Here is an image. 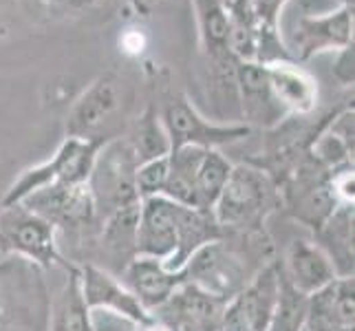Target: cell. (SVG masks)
I'll return each instance as SVG.
<instances>
[{
    "label": "cell",
    "instance_id": "cell-1",
    "mask_svg": "<svg viewBox=\"0 0 355 331\" xmlns=\"http://www.w3.org/2000/svg\"><path fill=\"white\" fill-rule=\"evenodd\" d=\"M223 237L212 212L170 201L164 194L141 199L137 256H153L164 261L170 272H179L190 256Z\"/></svg>",
    "mask_w": 355,
    "mask_h": 331
},
{
    "label": "cell",
    "instance_id": "cell-2",
    "mask_svg": "<svg viewBox=\"0 0 355 331\" xmlns=\"http://www.w3.org/2000/svg\"><path fill=\"white\" fill-rule=\"evenodd\" d=\"M318 0H285L276 18V33L289 60H309L315 53L353 44V7L313 9Z\"/></svg>",
    "mask_w": 355,
    "mask_h": 331
},
{
    "label": "cell",
    "instance_id": "cell-3",
    "mask_svg": "<svg viewBox=\"0 0 355 331\" xmlns=\"http://www.w3.org/2000/svg\"><path fill=\"white\" fill-rule=\"evenodd\" d=\"M283 207L276 181L259 166H232L225 186L212 207V217L223 232L254 235L265 232L267 217Z\"/></svg>",
    "mask_w": 355,
    "mask_h": 331
},
{
    "label": "cell",
    "instance_id": "cell-4",
    "mask_svg": "<svg viewBox=\"0 0 355 331\" xmlns=\"http://www.w3.org/2000/svg\"><path fill=\"white\" fill-rule=\"evenodd\" d=\"M49 309L40 267L22 259L0 263V331H49Z\"/></svg>",
    "mask_w": 355,
    "mask_h": 331
},
{
    "label": "cell",
    "instance_id": "cell-5",
    "mask_svg": "<svg viewBox=\"0 0 355 331\" xmlns=\"http://www.w3.org/2000/svg\"><path fill=\"white\" fill-rule=\"evenodd\" d=\"M137 166L139 157L132 151L128 139L115 137L97 151L87 179V188L91 192L100 223L121 207L141 203L137 183H135Z\"/></svg>",
    "mask_w": 355,
    "mask_h": 331
},
{
    "label": "cell",
    "instance_id": "cell-6",
    "mask_svg": "<svg viewBox=\"0 0 355 331\" xmlns=\"http://www.w3.org/2000/svg\"><path fill=\"white\" fill-rule=\"evenodd\" d=\"M0 256H16L40 269L71 265L58 248L55 228L22 203L3 205L0 210Z\"/></svg>",
    "mask_w": 355,
    "mask_h": 331
},
{
    "label": "cell",
    "instance_id": "cell-7",
    "mask_svg": "<svg viewBox=\"0 0 355 331\" xmlns=\"http://www.w3.org/2000/svg\"><path fill=\"white\" fill-rule=\"evenodd\" d=\"M111 142V139H108ZM106 142L67 137L49 162L24 170L3 199V205L20 203L27 194L51 183H87L95 155Z\"/></svg>",
    "mask_w": 355,
    "mask_h": 331
},
{
    "label": "cell",
    "instance_id": "cell-8",
    "mask_svg": "<svg viewBox=\"0 0 355 331\" xmlns=\"http://www.w3.org/2000/svg\"><path fill=\"white\" fill-rule=\"evenodd\" d=\"M20 203L51 223L55 232L76 239L100 226L87 183H51L27 194Z\"/></svg>",
    "mask_w": 355,
    "mask_h": 331
},
{
    "label": "cell",
    "instance_id": "cell-9",
    "mask_svg": "<svg viewBox=\"0 0 355 331\" xmlns=\"http://www.w3.org/2000/svg\"><path fill=\"white\" fill-rule=\"evenodd\" d=\"M162 124L170 139V151L183 146H197V148H216L232 142L245 139L252 133L248 124H216L205 119L186 97L175 93L168 95L162 108Z\"/></svg>",
    "mask_w": 355,
    "mask_h": 331
},
{
    "label": "cell",
    "instance_id": "cell-10",
    "mask_svg": "<svg viewBox=\"0 0 355 331\" xmlns=\"http://www.w3.org/2000/svg\"><path fill=\"white\" fill-rule=\"evenodd\" d=\"M126 84L115 73H104L73 104L67 119V137L76 139H115L108 130L126 102Z\"/></svg>",
    "mask_w": 355,
    "mask_h": 331
},
{
    "label": "cell",
    "instance_id": "cell-11",
    "mask_svg": "<svg viewBox=\"0 0 355 331\" xmlns=\"http://www.w3.org/2000/svg\"><path fill=\"white\" fill-rule=\"evenodd\" d=\"M227 303L192 283H181L150 316L170 331H221Z\"/></svg>",
    "mask_w": 355,
    "mask_h": 331
},
{
    "label": "cell",
    "instance_id": "cell-12",
    "mask_svg": "<svg viewBox=\"0 0 355 331\" xmlns=\"http://www.w3.org/2000/svg\"><path fill=\"white\" fill-rule=\"evenodd\" d=\"M278 289V261H272L227 303L221 331H267L276 309Z\"/></svg>",
    "mask_w": 355,
    "mask_h": 331
},
{
    "label": "cell",
    "instance_id": "cell-13",
    "mask_svg": "<svg viewBox=\"0 0 355 331\" xmlns=\"http://www.w3.org/2000/svg\"><path fill=\"white\" fill-rule=\"evenodd\" d=\"M80 280H82L84 298H87L91 312L115 314L137 327L153 323L150 312L146 309L144 305L135 298V294L111 272H106V269L97 267L93 263H82Z\"/></svg>",
    "mask_w": 355,
    "mask_h": 331
},
{
    "label": "cell",
    "instance_id": "cell-14",
    "mask_svg": "<svg viewBox=\"0 0 355 331\" xmlns=\"http://www.w3.org/2000/svg\"><path fill=\"white\" fill-rule=\"evenodd\" d=\"M139 210L141 203L113 212L100 223V235L95 239L97 261L93 265L106 269L113 276H121V272L137 256V230H139Z\"/></svg>",
    "mask_w": 355,
    "mask_h": 331
},
{
    "label": "cell",
    "instance_id": "cell-15",
    "mask_svg": "<svg viewBox=\"0 0 355 331\" xmlns=\"http://www.w3.org/2000/svg\"><path fill=\"white\" fill-rule=\"evenodd\" d=\"M236 89L241 104V119L248 126L274 128L287 117V110L280 106L269 87L265 65L261 62H239L236 65Z\"/></svg>",
    "mask_w": 355,
    "mask_h": 331
},
{
    "label": "cell",
    "instance_id": "cell-16",
    "mask_svg": "<svg viewBox=\"0 0 355 331\" xmlns=\"http://www.w3.org/2000/svg\"><path fill=\"white\" fill-rule=\"evenodd\" d=\"M280 272L291 287L311 296L338 278V272L324 250L313 241L296 239L287 245L283 261H278Z\"/></svg>",
    "mask_w": 355,
    "mask_h": 331
},
{
    "label": "cell",
    "instance_id": "cell-17",
    "mask_svg": "<svg viewBox=\"0 0 355 331\" xmlns=\"http://www.w3.org/2000/svg\"><path fill=\"white\" fill-rule=\"evenodd\" d=\"M119 280L153 314L181 283H186V276H183V269L170 272L164 261L153 259V256H135V261H130V265L121 272Z\"/></svg>",
    "mask_w": 355,
    "mask_h": 331
},
{
    "label": "cell",
    "instance_id": "cell-18",
    "mask_svg": "<svg viewBox=\"0 0 355 331\" xmlns=\"http://www.w3.org/2000/svg\"><path fill=\"white\" fill-rule=\"evenodd\" d=\"M353 276H338L327 287L318 289L307 303L304 327L315 331H342L353 327L355 318Z\"/></svg>",
    "mask_w": 355,
    "mask_h": 331
},
{
    "label": "cell",
    "instance_id": "cell-19",
    "mask_svg": "<svg viewBox=\"0 0 355 331\" xmlns=\"http://www.w3.org/2000/svg\"><path fill=\"white\" fill-rule=\"evenodd\" d=\"M269 87L287 113L304 117L318 106V84L309 71L298 67L293 60H274L265 65Z\"/></svg>",
    "mask_w": 355,
    "mask_h": 331
},
{
    "label": "cell",
    "instance_id": "cell-20",
    "mask_svg": "<svg viewBox=\"0 0 355 331\" xmlns=\"http://www.w3.org/2000/svg\"><path fill=\"white\" fill-rule=\"evenodd\" d=\"M67 280L49 309V331H95L93 312L87 305L80 280V265L71 263Z\"/></svg>",
    "mask_w": 355,
    "mask_h": 331
},
{
    "label": "cell",
    "instance_id": "cell-21",
    "mask_svg": "<svg viewBox=\"0 0 355 331\" xmlns=\"http://www.w3.org/2000/svg\"><path fill=\"white\" fill-rule=\"evenodd\" d=\"M315 237L338 276H353V205H338L315 230Z\"/></svg>",
    "mask_w": 355,
    "mask_h": 331
},
{
    "label": "cell",
    "instance_id": "cell-22",
    "mask_svg": "<svg viewBox=\"0 0 355 331\" xmlns=\"http://www.w3.org/2000/svg\"><path fill=\"white\" fill-rule=\"evenodd\" d=\"M230 170L232 164L216 148L203 151L197 166V175H194V207L197 210L212 212L218 194H221L230 177Z\"/></svg>",
    "mask_w": 355,
    "mask_h": 331
},
{
    "label": "cell",
    "instance_id": "cell-23",
    "mask_svg": "<svg viewBox=\"0 0 355 331\" xmlns=\"http://www.w3.org/2000/svg\"><path fill=\"white\" fill-rule=\"evenodd\" d=\"M126 139L130 142L132 151L137 153L139 164L148 162V159L170 155V139L166 135L162 119L157 117V110L153 106L146 108V113L137 119V124H135L132 133Z\"/></svg>",
    "mask_w": 355,
    "mask_h": 331
},
{
    "label": "cell",
    "instance_id": "cell-24",
    "mask_svg": "<svg viewBox=\"0 0 355 331\" xmlns=\"http://www.w3.org/2000/svg\"><path fill=\"white\" fill-rule=\"evenodd\" d=\"M278 274H280L278 300L267 331H302L304 321H307L309 296H304L302 291L287 283V278L280 272V265H278Z\"/></svg>",
    "mask_w": 355,
    "mask_h": 331
},
{
    "label": "cell",
    "instance_id": "cell-25",
    "mask_svg": "<svg viewBox=\"0 0 355 331\" xmlns=\"http://www.w3.org/2000/svg\"><path fill=\"white\" fill-rule=\"evenodd\" d=\"M166 181H168V155L157 157V159H148V162H141L137 166L135 183H137L139 199H148V197H159V194H164Z\"/></svg>",
    "mask_w": 355,
    "mask_h": 331
},
{
    "label": "cell",
    "instance_id": "cell-26",
    "mask_svg": "<svg viewBox=\"0 0 355 331\" xmlns=\"http://www.w3.org/2000/svg\"><path fill=\"white\" fill-rule=\"evenodd\" d=\"M108 0H44V5L60 14H87L91 9L106 5Z\"/></svg>",
    "mask_w": 355,
    "mask_h": 331
},
{
    "label": "cell",
    "instance_id": "cell-27",
    "mask_svg": "<svg viewBox=\"0 0 355 331\" xmlns=\"http://www.w3.org/2000/svg\"><path fill=\"white\" fill-rule=\"evenodd\" d=\"M334 73H336V78L345 84V87L353 84V44L347 46V49H340V58H338V62L334 67Z\"/></svg>",
    "mask_w": 355,
    "mask_h": 331
},
{
    "label": "cell",
    "instance_id": "cell-28",
    "mask_svg": "<svg viewBox=\"0 0 355 331\" xmlns=\"http://www.w3.org/2000/svg\"><path fill=\"white\" fill-rule=\"evenodd\" d=\"M119 46H121V51L128 53V56H139L146 49V35L139 29H128V31L121 33Z\"/></svg>",
    "mask_w": 355,
    "mask_h": 331
},
{
    "label": "cell",
    "instance_id": "cell-29",
    "mask_svg": "<svg viewBox=\"0 0 355 331\" xmlns=\"http://www.w3.org/2000/svg\"><path fill=\"white\" fill-rule=\"evenodd\" d=\"M164 3H168V0H132V5L137 7V11H144V14H148L150 9L164 5Z\"/></svg>",
    "mask_w": 355,
    "mask_h": 331
},
{
    "label": "cell",
    "instance_id": "cell-30",
    "mask_svg": "<svg viewBox=\"0 0 355 331\" xmlns=\"http://www.w3.org/2000/svg\"><path fill=\"white\" fill-rule=\"evenodd\" d=\"M139 331H170L166 325H162V323H157L155 318H153V323H148V325H144V327H139Z\"/></svg>",
    "mask_w": 355,
    "mask_h": 331
},
{
    "label": "cell",
    "instance_id": "cell-31",
    "mask_svg": "<svg viewBox=\"0 0 355 331\" xmlns=\"http://www.w3.org/2000/svg\"><path fill=\"white\" fill-rule=\"evenodd\" d=\"M302 331H315V329H309V327H302ZM342 331H353V327H349V329H342Z\"/></svg>",
    "mask_w": 355,
    "mask_h": 331
},
{
    "label": "cell",
    "instance_id": "cell-32",
    "mask_svg": "<svg viewBox=\"0 0 355 331\" xmlns=\"http://www.w3.org/2000/svg\"><path fill=\"white\" fill-rule=\"evenodd\" d=\"M340 3H342V5H351V7H353V0H340Z\"/></svg>",
    "mask_w": 355,
    "mask_h": 331
},
{
    "label": "cell",
    "instance_id": "cell-33",
    "mask_svg": "<svg viewBox=\"0 0 355 331\" xmlns=\"http://www.w3.org/2000/svg\"><path fill=\"white\" fill-rule=\"evenodd\" d=\"M223 3H225V7H230L232 3H236V0H223Z\"/></svg>",
    "mask_w": 355,
    "mask_h": 331
}]
</instances>
